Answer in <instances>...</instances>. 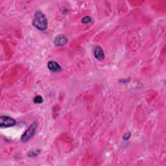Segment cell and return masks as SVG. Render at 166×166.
Here are the masks:
<instances>
[{
    "label": "cell",
    "mask_w": 166,
    "mask_h": 166,
    "mask_svg": "<svg viewBox=\"0 0 166 166\" xmlns=\"http://www.w3.org/2000/svg\"><path fill=\"white\" fill-rule=\"evenodd\" d=\"M33 26L40 31H44L47 27V20L44 13L37 11L34 16L32 21Z\"/></svg>",
    "instance_id": "6da1fadb"
},
{
    "label": "cell",
    "mask_w": 166,
    "mask_h": 166,
    "mask_svg": "<svg viewBox=\"0 0 166 166\" xmlns=\"http://www.w3.org/2000/svg\"><path fill=\"white\" fill-rule=\"evenodd\" d=\"M37 123L35 122L32 123L31 125L28 128V129L24 132V134L22 136V141L23 142H26L29 139H30L33 136L35 135L37 129Z\"/></svg>",
    "instance_id": "7a4b0ae2"
},
{
    "label": "cell",
    "mask_w": 166,
    "mask_h": 166,
    "mask_svg": "<svg viewBox=\"0 0 166 166\" xmlns=\"http://www.w3.org/2000/svg\"><path fill=\"white\" fill-rule=\"evenodd\" d=\"M16 122V121L7 115H2L0 118V126L2 127H9L14 126Z\"/></svg>",
    "instance_id": "3957f363"
},
{
    "label": "cell",
    "mask_w": 166,
    "mask_h": 166,
    "mask_svg": "<svg viewBox=\"0 0 166 166\" xmlns=\"http://www.w3.org/2000/svg\"><path fill=\"white\" fill-rule=\"evenodd\" d=\"M47 67L49 70L52 72H59L61 70V66L59 63L54 61H49L47 63Z\"/></svg>",
    "instance_id": "277c9868"
},
{
    "label": "cell",
    "mask_w": 166,
    "mask_h": 166,
    "mask_svg": "<svg viewBox=\"0 0 166 166\" xmlns=\"http://www.w3.org/2000/svg\"><path fill=\"white\" fill-rule=\"evenodd\" d=\"M54 42L56 46H62L68 42V39L64 35H59L56 37Z\"/></svg>",
    "instance_id": "5b68a950"
},
{
    "label": "cell",
    "mask_w": 166,
    "mask_h": 166,
    "mask_svg": "<svg viewBox=\"0 0 166 166\" xmlns=\"http://www.w3.org/2000/svg\"><path fill=\"white\" fill-rule=\"evenodd\" d=\"M94 55L95 57L97 60L101 61L104 59L105 58V54L103 52V50L100 46H96L94 49Z\"/></svg>",
    "instance_id": "8992f818"
},
{
    "label": "cell",
    "mask_w": 166,
    "mask_h": 166,
    "mask_svg": "<svg viewBox=\"0 0 166 166\" xmlns=\"http://www.w3.org/2000/svg\"><path fill=\"white\" fill-rule=\"evenodd\" d=\"M34 103H37V104H40L41 103H42L43 101V99L42 97L40 95H37L35 98H34Z\"/></svg>",
    "instance_id": "52a82bcc"
},
{
    "label": "cell",
    "mask_w": 166,
    "mask_h": 166,
    "mask_svg": "<svg viewBox=\"0 0 166 166\" xmlns=\"http://www.w3.org/2000/svg\"><path fill=\"white\" fill-rule=\"evenodd\" d=\"M91 21H92V18H91V17H90V16H85V17H84L82 19V22L84 23H89Z\"/></svg>",
    "instance_id": "ba28073f"
},
{
    "label": "cell",
    "mask_w": 166,
    "mask_h": 166,
    "mask_svg": "<svg viewBox=\"0 0 166 166\" xmlns=\"http://www.w3.org/2000/svg\"><path fill=\"white\" fill-rule=\"evenodd\" d=\"M130 137V132H128V133H127V134H125L124 135V136H123V139H125V140H127V139H128Z\"/></svg>",
    "instance_id": "9c48e42d"
}]
</instances>
